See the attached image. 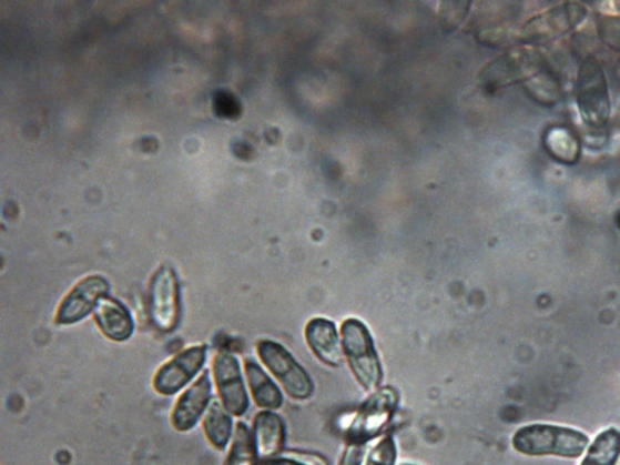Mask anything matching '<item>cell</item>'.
<instances>
[{
	"instance_id": "obj_1",
	"label": "cell",
	"mask_w": 620,
	"mask_h": 465,
	"mask_svg": "<svg viewBox=\"0 0 620 465\" xmlns=\"http://www.w3.org/2000/svg\"><path fill=\"white\" fill-rule=\"evenodd\" d=\"M589 445L587 434L560 425L530 424L512 437V446L526 456L579 458Z\"/></svg>"
},
{
	"instance_id": "obj_2",
	"label": "cell",
	"mask_w": 620,
	"mask_h": 465,
	"mask_svg": "<svg viewBox=\"0 0 620 465\" xmlns=\"http://www.w3.org/2000/svg\"><path fill=\"white\" fill-rule=\"evenodd\" d=\"M341 336L343 352L354 377L366 391L376 392L384 378V371L368 328L358 319H348L341 326Z\"/></svg>"
},
{
	"instance_id": "obj_3",
	"label": "cell",
	"mask_w": 620,
	"mask_h": 465,
	"mask_svg": "<svg viewBox=\"0 0 620 465\" xmlns=\"http://www.w3.org/2000/svg\"><path fill=\"white\" fill-rule=\"evenodd\" d=\"M399 404V394L392 387L377 390L354 416L347 436L355 445H363L388 427Z\"/></svg>"
},
{
	"instance_id": "obj_4",
	"label": "cell",
	"mask_w": 620,
	"mask_h": 465,
	"mask_svg": "<svg viewBox=\"0 0 620 465\" xmlns=\"http://www.w3.org/2000/svg\"><path fill=\"white\" fill-rule=\"evenodd\" d=\"M149 314L152 325L164 334L177 328L181 321V289L176 273L162 265L151 279Z\"/></svg>"
},
{
	"instance_id": "obj_5",
	"label": "cell",
	"mask_w": 620,
	"mask_h": 465,
	"mask_svg": "<svg viewBox=\"0 0 620 465\" xmlns=\"http://www.w3.org/2000/svg\"><path fill=\"white\" fill-rule=\"evenodd\" d=\"M257 353L262 363L295 401H307L313 395L314 384L307 372L282 344L263 340L257 344Z\"/></svg>"
},
{
	"instance_id": "obj_6",
	"label": "cell",
	"mask_w": 620,
	"mask_h": 465,
	"mask_svg": "<svg viewBox=\"0 0 620 465\" xmlns=\"http://www.w3.org/2000/svg\"><path fill=\"white\" fill-rule=\"evenodd\" d=\"M206 345H193L171 358L157 370L153 387L157 394L171 396L177 394L200 374L206 362Z\"/></svg>"
},
{
	"instance_id": "obj_7",
	"label": "cell",
	"mask_w": 620,
	"mask_h": 465,
	"mask_svg": "<svg viewBox=\"0 0 620 465\" xmlns=\"http://www.w3.org/2000/svg\"><path fill=\"white\" fill-rule=\"evenodd\" d=\"M213 371L223 407L234 417L244 416L250 401L240 361L230 353H218L214 358Z\"/></svg>"
},
{
	"instance_id": "obj_8",
	"label": "cell",
	"mask_w": 620,
	"mask_h": 465,
	"mask_svg": "<svg viewBox=\"0 0 620 465\" xmlns=\"http://www.w3.org/2000/svg\"><path fill=\"white\" fill-rule=\"evenodd\" d=\"M110 284L103 276L90 275L79 282L61 301L55 323L58 325H74L81 323L94 312L99 302L109 296Z\"/></svg>"
},
{
	"instance_id": "obj_9",
	"label": "cell",
	"mask_w": 620,
	"mask_h": 465,
	"mask_svg": "<svg viewBox=\"0 0 620 465\" xmlns=\"http://www.w3.org/2000/svg\"><path fill=\"white\" fill-rule=\"evenodd\" d=\"M578 99L587 121L600 127L610 115L609 91L600 65L587 62L580 70Z\"/></svg>"
},
{
	"instance_id": "obj_10",
	"label": "cell",
	"mask_w": 620,
	"mask_h": 465,
	"mask_svg": "<svg viewBox=\"0 0 620 465\" xmlns=\"http://www.w3.org/2000/svg\"><path fill=\"white\" fill-rule=\"evenodd\" d=\"M540 58L532 50H512L497 59L480 75L487 89H498L530 77L538 71Z\"/></svg>"
},
{
	"instance_id": "obj_11",
	"label": "cell",
	"mask_w": 620,
	"mask_h": 465,
	"mask_svg": "<svg viewBox=\"0 0 620 465\" xmlns=\"http://www.w3.org/2000/svg\"><path fill=\"white\" fill-rule=\"evenodd\" d=\"M213 402V382L209 371L203 372L191 387L184 392L171 415V423L179 432L193 429Z\"/></svg>"
},
{
	"instance_id": "obj_12",
	"label": "cell",
	"mask_w": 620,
	"mask_h": 465,
	"mask_svg": "<svg viewBox=\"0 0 620 465\" xmlns=\"http://www.w3.org/2000/svg\"><path fill=\"white\" fill-rule=\"evenodd\" d=\"M586 8L576 3H567L550 9L525 24L522 38L546 39L570 32L583 21Z\"/></svg>"
},
{
	"instance_id": "obj_13",
	"label": "cell",
	"mask_w": 620,
	"mask_h": 465,
	"mask_svg": "<svg viewBox=\"0 0 620 465\" xmlns=\"http://www.w3.org/2000/svg\"><path fill=\"white\" fill-rule=\"evenodd\" d=\"M92 313L105 338L113 342H125L134 335V319L121 301L105 296Z\"/></svg>"
},
{
	"instance_id": "obj_14",
	"label": "cell",
	"mask_w": 620,
	"mask_h": 465,
	"mask_svg": "<svg viewBox=\"0 0 620 465\" xmlns=\"http://www.w3.org/2000/svg\"><path fill=\"white\" fill-rule=\"evenodd\" d=\"M306 341L319 361L328 366L338 367L343 363L341 343L336 325L324 317H315L307 324Z\"/></svg>"
},
{
	"instance_id": "obj_15",
	"label": "cell",
	"mask_w": 620,
	"mask_h": 465,
	"mask_svg": "<svg viewBox=\"0 0 620 465\" xmlns=\"http://www.w3.org/2000/svg\"><path fill=\"white\" fill-rule=\"evenodd\" d=\"M256 455L270 461L283 449L285 444V424L281 416L272 411H262L254 421L253 429Z\"/></svg>"
},
{
	"instance_id": "obj_16",
	"label": "cell",
	"mask_w": 620,
	"mask_h": 465,
	"mask_svg": "<svg viewBox=\"0 0 620 465\" xmlns=\"http://www.w3.org/2000/svg\"><path fill=\"white\" fill-rule=\"evenodd\" d=\"M250 391L255 404L267 411L278 410L283 406L284 396L272 378L257 363L247 358L244 364Z\"/></svg>"
},
{
	"instance_id": "obj_17",
	"label": "cell",
	"mask_w": 620,
	"mask_h": 465,
	"mask_svg": "<svg viewBox=\"0 0 620 465\" xmlns=\"http://www.w3.org/2000/svg\"><path fill=\"white\" fill-rule=\"evenodd\" d=\"M203 429L211 445L217 449L226 448L233 434V419L220 402H211L205 412Z\"/></svg>"
},
{
	"instance_id": "obj_18",
	"label": "cell",
	"mask_w": 620,
	"mask_h": 465,
	"mask_svg": "<svg viewBox=\"0 0 620 465\" xmlns=\"http://www.w3.org/2000/svg\"><path fill=\"white\" fill-rule=\"evenodd\" d=\"M620 458V432L616 428L600 433L580 465H617Z\"/></svg>"
},
{
	"instance_id": "obj_19",
	"label": "cell",
	"mask_w": 620,
	"mask_h": 465,
	"mask_svg": "<svg viewBox=\"0 0 620 465\" xmlns=\"http://www.w3.org/2000/svg\"><path fill=\"white\" fill-rule=\"evenodd\" d=\"M549 152L563 163H573L579 154L578 142L569 130L551 129L546 138Z\"/></svg>"
},
{
	"instance_id": "obj_20",
	"label": "cell",
	"mask_w": 620,
	"mask_h": 465,
	"mask_svg": "<svg viewBox=\"0 0 620 465\" xmlns=\"http://www.w3.org/2000/svg\"><path fill=\"white\" fill-rule=\"evenodd\" d=\"M256 457L252 432L245 423H237L227 465H255Z\"/></svg>"
},
{
	"instance_id": "obj_21",
	"label": "cell",
	"mask_w": 620,
	"mask_h": 465,
	"mask_svg": "<svg viewBox=\"0 0 620 465\" xmlns=\"http://www.w3.org/2000/svg\"><path fill=\"white\" fill-rule=\"evenodd\" d=\"M469 6L467 2L444 3L440 12L443 29L454 31L466 17Z\"/></svg>"
},
{
	"instance_id": "obj_22",
	"label": "cell",
	"mask_w": 620,
	"mask_h": 465,
	"mask_svg": "<svg viewBox=\"0 0 620 465\" xmlns=\"http://www.w3.org/2000/svg\"><path fill=\"white\" fill-rule=\"evenodd\" d=\"M395 455H397V451H395L393 438L387 436L373 449L366 465H394L395 457H397Z\"/></svg>"
},
{
	"instance_id": "obj_23",
	"label": "cell",
	"mask_w": 620,
	"mask_h": 465,
	"mask_svg": "<svg viewBox=\"0 0 620 465\" xmlns=\"http://www.w3.org/2000/svg\"><path fill=\"white\" fill-rule=\"evenodd\" d=\"M600 33L603 41L610 47L620 49V19H607L600 24Z\"/></svg>"
},
{
	"instance_id": "obj_24",
	"label": "cell",
	"mask_w": 620,
	"mask_h": 465,
	"mask_svg": "<svg viewBox=\"0 0 620 465\" xmlns=\"http://www.w3.org/2000/svg\"><path fill=\"white\" fill-rule=\"evenodd\" d=\"M362 446L352 444L343 457L341 465H360Z\"/></svg>"
},
{
	"instance_id": "obj_25",
	"label": "cell",
	"mask_w": 620,
	"mask_h": 465,
	"mask_svg": "<svg viewBox=\"0 0 620 465\" xmlns=\"http://www.w3.org/2000/svg\"><path fill=\"white\" fill-rule=\"evenodd\" d=\"M265 465H302V464H298L289 459H270L265 463Z\"/></svg>"
},
{
	"instance_id": "obj_26",
	"label": "cell",
	"mask_w": 620,
	"mask_h": 465,
	"mask_svg": "<svg viewBox=\"0 0 620 465\" xmlns=\"http://www.w3.org/2000/svg\"><path fill=\"white\" fill-rule=\"evenodd\" d=\"M404 465H413V464H404Z\"/></svg>"
}]
</instances>
